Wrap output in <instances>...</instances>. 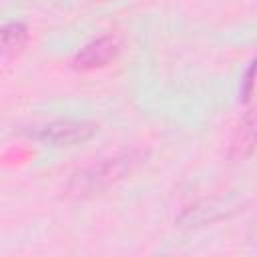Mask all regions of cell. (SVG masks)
Masks as SVG:
<instances>
[{
  "mask_svg": "<svg viewBox=\"0 0 257 257\" xmlns=\"http://www.w3.org/2000/svg\"><path fill=\"white\" fill-rule=\"evenodd\" d=\"M139 161H141V157L135 151L104 159L98 165H92V167L80 171L78 175H74L68 185V193L74 197L96 195V193L108 189L110 185H114L116 181H120L126 173H131Z\"/></svg>",
  "mask_w": 257,
  "mask_h": 257,
  "instance_id": "obj_1",
  "label": "cell"
},
{
  "mask_svg": "<svg viewBox=\"0 0 257 257\" xmlns=\"http://www.w3.org/2000/svg\"><path fill=\"white\" fill-rule=\"evenodd\" d=\"M253 114L249 112L247 114V118H245V122H241V131H239V139L235 141V149L239 151V155L241 157H245V155H249L251 153V149H253Z\"/></svg>",
  "mask_w": 257,
  "mask_h": 257,
  "instance_id": "obj_5",
  "label": "cell"
},
{
  "mask_svg": "<svg viewBox=\"0 0 257 257\" xmlns=\"http://www.w3.org/2000/svg\"><path fill=\"white\" fill-rule=\"evenodd\" d=\"M94 126L90 122L80 120H58L40 131V139L52 145H76L90 139Z\"/></svg>",
  "mask_w": 257,
  "mask_h": 257,
  "instance_id": "obj_2",
  "label": "cell"
},
{
  "mask_svg": "<svg viewBox=\"0 0 257 257\" xmlns=\"http://www.w3.org/2000/svg\"><path fill=\"white\" fill-rule=\"evenodd\" d=\"M26 40V26L12 22L0 28V50H18Z\"/></svg>",
  "mask_w": 257,
  "mask_h": 257,
  "instance_id": "obj_4",
  "label": "cell"
},
{
  "mask_svg": "<svg viewBox=\"0 0 257 257\" xmlns=\"http://www.w3.org/2000/svg\"><path fill=\"white\" fill-rule=\"evenodd\" d=\"M253 66H249V70H247V76H245V92H243V98L245 100H249V96H251V86H253Z\"/></svg>",
  "mask_w": 257,
  "mask_h": 257,
  "instance_id": "obj_6",
  "label": "cell"
},
{
  "mask_svg": "<svg viewBox=\"0 0 257 257\" xmlns=\"http://www.w3.org/2000/svg\"><path fill=\"white\" fill-rule=\"evenodd\" d=\"M116 54H118V42L112 36H102L86 44L74 56V66L80 70L100 68V66H106Z\"/></svg>",
  "mask_w": 257,
  "mask_h": 257,
  "instance_id": "obj_3",
  "label": "cell"
}]
</instances>
